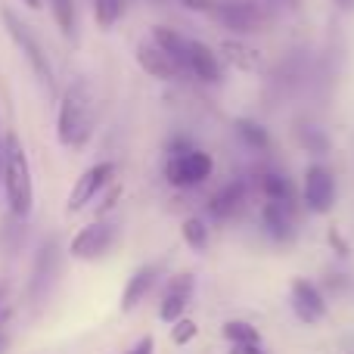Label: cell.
<instances>
[{"label": "cell", "instance_id": "obj_5", "mask_svg": "<svg viewBox=\"0 0 354 354\" xmlns=\"http://www.w3.org/2000/svg\"><path fill=\"white\" fill-rule=\"evenodd\" d=\"M208 19L227 28L233 37H245V35H255L261 31L264 25V16L255 3L249 0H214L212 10H208Z\"/></svg>", "mask_w": 354, "mask_h": 354}, {"label": "cell", "instance_id": "obj_11", "mask_svg": "<svg viewBox=\"0 0 354 354\" xmlns=\"http://www.w3.org/2000/svg\"><path fill=\"white\" fill-rule=\"evenodd\" d=\"M159 277H162V264H143V268H137L122 289V311L124 314L137 311L147 301V295L159 286Z\"/></svg>", "mask_w": 354, "mask_h": 354}, {"label": "cell", "instance_id": "obj_17", "mask_svg": "<svg viewBox=\"0 0 354 354\" xmlns=\"http://www.w3.org/2000/svg\"><path fill=\"white\" fill-rule=\"evenodd\" d=\"M221 53H224V59L230 62L233 68H239V72H261L264 68V56L261 50H255L252 44L239 41V37H227L224 44H221Z\"/></svg>", "mask_w": 354, "mask_h": 354}, {"label": "cell", "instance_id": "obj_2", "mask_svg": "<svg viewBox=\"0 0 354 354\" xmlns=\"http://www.w3.org/2000/svg\"><path fill=\"white\" fill-rule=\"evenodd\" d=\"M3 193L12 218H28L35 212V180H31V162L25 143L16 131L3 137Z\"/></svg>", "mask_w": 354, "mask_h": 354}, {"label": "cell", "instance_id": "obj_33", "mask_svg": "<svg viewBox=\"0 0 354 354\" xmlns=\"http://www.w3.org/2000/svg\"><path fill=\"white\" fill-rule=\"evenodd\" d=\"M22 3L28 6V10H41V6H44V0H22Z\"/></svg>", "mask_w": 354, "mask_h": 354}, {"label": "cell", "instance_id": "obj_10", "mask_svg": "<svg viewBox=\"0 0 354 354\" xmlns=\"http://www.w3.org/2000/svg\"><path fill=\"white\" fill-rule=\"evenodd\" d=\"M193 292H196V277L189 274V270L168 277L165 289H162V299H159V320L162 324L180 320L183 311H187V305L193 301Z\"/></svg>", "mask_w": 354, "mask_h": 354}, {"label": "cell", "instance_id": "obj_34", "mask_svg": "<svg viewBox=\"0 0 354 354\" xmlns=\"http://www.w3.org/2000/svg\"><path fill=\"white\" fill-rule=\"evenodd\" d=\"M3 348H6V336H0V354H3Z\"/></svg>", "mask_w": 354, "mask_h": 354}, {"label": "cell", "instance_id": "obj_4", "mask_svg": "<svg viewBox=\"0 0 354 354\" xmlns=\"http://www.w3.org/2000/svg\"><path fill=\"white\" fill-rule=\"evenodd\" d=\"M214 174V159L205 149H189L183 156H165V180L177 189L202 187Z\"/></svg>", "mask_w": 354, "mask_h": 354}, {"label": "cell", "instance_id": "obj_12", "mask_svg": "<svg viewBox=\"0 0 354 354\" xmlns=\"http://www.w3.org/2000/svg\"><path fill=\"white\" fill-rule=\"evenodd\" d=\"M137 62H140L143 72H147L149 78H156V81H177L183 75L180 66H177L168 53H162L153 41L137 44Z\"/></svg>", "mask_w": 354, "mask_h": 354}, {"label": "cell", "instance_id": "obj_21", "mask_svg": "<svg viewBox=\"0 0 354 354\" xmlns=\"http://www.w3.org/2000/svg\"><path fill=\"white\" fill-rule=\"evenodd\" d=\"M221 336L227 339V345H261V333H258L255 324H249V320H224L221 324Z\"/></svg>", "mask_w": 354, "mask_h": 354}, {"label": "cell", "instance_id": "obj_27", "mask_svg": "<svg viewBox=\"0 0 354 354\" xmlns=\"http://www.w3.org/2000/svg\"><path fill=\"white\" fill-rule=\"evenodd\" d=\"M177 3H180L183 10H189V12H205L208 16V10H212L214 0H177Z\"/></svg>", "mask_w": 354, "mask_h": 354}, {"label": "cell", "instance_id": "obj_31", "mask_svg": "<svg viewBox=\"0 0 354 354\" xmlns=\"http://www.w3.org/2000/svg\"><path fill=\"white\" fill-rule=\"evenodd\" d=\"M333 3H336L339 10H345V12H348V10H354V0H333Z\"/></svg>", "mask_w": 354, "mask_h": 354}, {"label": "cell", "instance_id": "obj_18", "mask_svg": "<svg viewBox=\"0 0 354 354\" xmlns=\"http://www.w3.org/2000/svg\"><path fill=\"white\" fill-rule=\"evenodd\" d=\"M258 177H261L258 187H261L264 202H280V205H286L289 212H295V187L286 174L283 171H261Z\"/></svg>", "mask_w": 354, "mask_h": 354}, {"label": "cell", "instance_id": "obj_14", "mask_svg": "<svg viewBox=\"0 0 354 354\" xmlns=\"http://www.w3.org/2000/svg\"><path fill=\"white\" fill-rule=\"evenodd\" d=\"M189 75H193V78H199L202 84H221V81H224V66H221V56L214 53L208 44L189 41Z\"/></svg>", "mask_w": 354, "mask_h": 354}, {"label": "cell", "instance_id": "obj_25", "mask_svg": "<svg viewBox=\"0 0 354 354\" xmlns=\"http://www.w3.org/2000/svg\"><path fill=\"white\" fill-rule=\"evenodd\" d=\"M196 333H199V326H196L193 317H180L171 324V342L177 348H183V345H189L196 339Z\"/></svg>", "mask_w": 354, "mask_h": 354}, {"label": "cell", "instance_id": "obj_16", "mask_svg": "<svg viewBox=\"0 0 354 354\" xmlns=\"http://www.w3.org/2000/svg\"><path fill=\"white\" fill-rule=\"evenodd\" d=\"M243 202H245V183L243 180H230V183H224L221 189H214V193L208 196L205 212H208V218L224 221V218H230Z\"/></svg>", "mask_w": 354, "mask_h": 354}, {"label": "cell", "instance_id": "obj_32", "mask_svg": "<svg viewBox=\"0 0 354 354\" xmlns=\"http://www.w3.org/2000/svg\"><path fill=\"white\" fill-rule=\"evenodd\" d=\"M0 187H3V137H0Z\"/></svg>", "mask_w": 354, "mask_h": 354}, {"label": "cell", "instance_id": "obj_30", "mask_svg": "<svg viewBox=\"0 0 354 354\" xmlns=\"http://www.w3.org/2000/svg\"><path fill=\"white\" fill-rule=\"evenodd\" d=\"M118 193H122V189H118V187H112V193H109V196H106V199H103V205H100V214H106V212H109V208H112V205H115Z\"/></svg>", "mask_w": 354, "mask_h": 354}, {"label": "cell", "instance_id": "obj_28", "mask_svg": "<svg viewBox=\"0 0 354 354\" xmlns=\"http://www.w3.org/2000/svg\"><path fill=\"white\" fill-rule=\"evenodd\" d=\"M153 348H156V342H153V336H143L140 342L134 345L131 351H124V354H153Z\"/></svg>", "mask_w": 354, "mask_h": 354}, {"label": "cell", "instance_id": "obj_24", "mask_svg": "<svg viewBox=\"0 0 354 354\" xmlns=\"http://www.w3.org/2000/svg\"><path fill=\"white\" fill-rule=\"evenodd\" d=\"M124 16V0H93V19L103 31H109L112 25H118Z\"/></svg>", "mask_w": 354, "mask_h": 354}, {"label": "cell", "instance_id": "obj_23", "mask_svg": "<svg viewBox=\"0 0 354 354\" xmlns=\"http://www.w3.org/2000/svg\"><path fill=\"white\" fill-rule=\"evenodd\" d=\"M299 143L311 156H317V159H324V156L333 149L330 134H326L324 128H317V124H301V128H299Z\"/></svg>", "mask_w": 354, "mask_h": 354}, {"label": "cell", "instance_id": "obj_15", "mask_svg": "<svg viewBox=\"0 0 354 354\" xmlns=\"http://www.w3.org/2000/svg\"><path fill=\"white\" fill-rule=\"evenodd\" d=\"M149 41H153L162 53L171 56L177 66H180V72L189 75V37H183L177 28H171V25H153Z\"/></svg>", "mask_w": 354, "mask_h": 354}, {"label": "cell", "instance_id": "obj_22", "mask_svg": "<svg viewBox=\"0 0 354 354\" xmlns=\"http://www.w3.org/2000/svg\"><path fill=\"white\" fill-rule=\"evenodd\" d=\"M180 236H183V243H187L193 252H205L208 243H212V230H208V221L199 218V214H189V218H183Z\"/></svg>", "mask_w": 354, "mask_h": 354}, {"label": "cell", "instance_id": "obj_6", "mask_svg": "<svg viewBox=\"0 0 354 354\" xmlns=\"http://www.w3.org/2000/svg\"><path fill=\"white\" fill-rule=\"evenodd\" d=\"M118 243V227L112 221H93V224L81 227L68 243V255L78 261H97L106 258Z\"/></svg>", "mask_w": 354, "mask_h": 354}, {"label": "cell", "instance_id": "obj_9", "mask_svg": "<svg viewBox=\"0 0 354 354\" xmlns=\"http://www.w3.org/2000/svg\"><path fill=\"white\" fill-rule=\"evenodd\" d=\"M289 305H292V314L301 320V324L314 326L330 314V301L320 292L317 283H311L308 277H295L292 286H289Z\"/></svg>", "mask_w": 354, "mask_h": 354}, {"label": "cell", "instance_id": "obj_35", "mask_svg": "<svg viewBox=\"0 0 354 354\" xmlns=\"http://www.w3.org/2000/svg\"><path fill=\"white\" fill-rule=\"evenodd\" d=\"M0 305H3V289H0Z\"/></svg>", "mask_w": 354, "mask_h": 354}, {"label": "cell", "instance_id": "obj_13", "mask_svg": "<svg viewBox=\"0 0 354 354\" xmlns=\"http://www.w3.org/2000/svg\"><path fill=\"white\" fill-rule=\"evenodd\" d=\"M258 218H261L264 233H268L274 243H292L295 239V212H289L286 205H280V202H264Z\"/></svg>", "mask_w": 354, "mask_h": 354}, {"label": "cell", "instance_id": "obj_7", "mask_svg": "<svg viewBox=\"0 0 354 354\" xmlns=\"http://www.w3.org/2000/svg\"><path fill=\"white\" fill-rule=\"evenodd\" d=\"M336 174L324 165V162H311L305 168V180H301V202L311 214H330L336 205Z\"/></svg>", "mask_w": 354, "mask_h": 354}, {"label": "cell", "instance_id": "obj_19", "mask_svg": "<svg viewBox=\"0 0 354 354\" xmlns=\"http://www.w3.org/2000/svg\"><path fill=\"white\" fill-rule=\"evenodd\" d=\"M50 12H53L56 28L62 31V37L78 41V0H47Z\"/></svg>", "mask_w": 354, "mask_h": 354}, {"label": "cell", "instance_id": "obj_1", "mask_svg": "<svg viewBox=\"0 0 354 354\" xmlns=\"http://www.w3.org/2000/svg\"><path fill=\"white\" fill-rule=\"evenodd\" d=\"M93 124H97V103H93L91 81L75 78L59 100V112H56V140L68 149H81L87 140H91Z\"/></svg>", "mask_w": 354, "mask_h": 354}, {"label": "cell", "instance_id": "obj_29", "mask_svg": "<svg viewBox=\"0 0 354 354\" xmlns=\"http://www.w3.org/2000/svg\"><path fill=\"white\" fill-rule=\"evenodd\" d=\"M227 354H264V351H261V345H230Z\"/></svg>", "mask_w": 354, "mask_h": 354}, {"label": "cell", "instance_id": "obj_3", "mask_svg": "<svg viewBox=\"0 0 354 354\" xmlns=\"http://www.w3.org/2000/svg\"><path fill=\"white\" fill-rule=\"evenodd\" d=\"M0 16H3V28H6V35L12 37V44H16L19 50H22V56L28 59V66H31V72H35V78L41 81V84L47 87L50 93H56V75H53V66H50L47 50L41 47V41H37L35 28H31L28 22H22V16H19L16 10H10V6H3V10H0Z\"/></svg>", "mask_w": 354, "mask_h": 354}, {"label": "cell", "instance_id": "obj_26", "mask_svg": "<svg viewBox=\"0 0 354 354\" xmlns=\"http://www.w3.org/2000/svg\"><path fill=\"white\" fill-rule=\"evenodd\" d=\"M326 239H330V245H333V249H336V255H339V258H348V255H351V245L345 243V239H342V233H339L336 227H330V233H326Z\"/></svg>", "mask_w": 354, "mask_h": 354}, {"label": "cell", "instance_id": "obj_8", "mask_svg": "<svg viewBox=\"0 0 354 354\" xmlns=\"http://www.w3.org/2000/svg\"><path fill=\"white\" fill-rule=\"evenodd\" d=\"M115 162H97V165H91L84 174L75 180L72 193H68V202H66V212L68 214H78L84 212L87 205H91L93 199H97L100 193H103L106 187H112L115 183Z\"/></svg>", "mask_w": 354, "mask_h": 354}, {"label": "cell", "instance_id": "obj_20", "mask_svg": "<svg viewBox=\"0 0 354 354\" xmlns=\"http://www.w3.org/2000/svg\"><path fill=\"white\" fill-rule=\"evenodd\" d=\"M233 131H236L239 143L249 147V149H255V153H264V149L270 147L268 128H264L261 122H255V118H236V122H233Z\"/></svg>", "mask_w": 354, "mask_h": 354}]
</instances>
